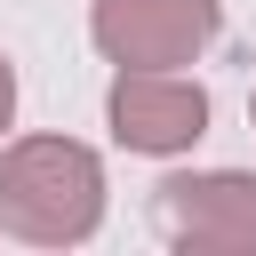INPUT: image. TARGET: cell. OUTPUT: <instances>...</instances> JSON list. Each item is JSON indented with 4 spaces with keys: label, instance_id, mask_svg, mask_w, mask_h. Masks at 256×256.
<instances>
[{
    "label": "cell",
    "instance_id": "obj_1",
    "mask_svg": "<svg viewBox=\"0 0 256 256\" xmlns=\"http://www.w3.org/2000/svg\"><path fill=\"white\" fill-rule=\"evenodd\" d=\"M104 224V160L80 136H16L0 152V232L24 248H80Z\"/></svg>",
    "mask_w": 256,
    "mask_h": 256
},
{
    "label": "cell",
    "instance_id": "obj_2",
    "mask_svg": "<svg viewBox=\"0 0 256 256\" xmlns=\"http://www.w3.org/2000/svg\"><path fill=\"white\" fill-rule=\"evenodd\" d=\"M216 24H224L216 0H96L88 8V40L120 72H184L216 40Z\"/></svg>",
    "mask_w": 256,
    "mask_h": 256
},
{
    "label": "cell",
    "instance_id": "obj_3",
    "mask_svg": "<svg viewBox=\"0 0 256 256\" xmlns=\"http://www.w3.org/2000/svg\"><path fill=\"white\" fill-rule=\"evenodd\" d=\"M152 216L176 248L248 256L256 248V176L248 168H184L152 192Z\"/></svg>",
    "mask_w": 256,
    "mask_h": 256
},
{
    "label": "cell",
    "instance_id": "obj_4",
    "mask_svg": "<svg viewBox=\"0 0 256 256\" xmlns=\"http://www.w3.org/2000/svg\"><path fill=\"white\" fill-rule=\"evenodd\" d=\"M104 120H112V144L176 160L208 136V88L184 72H120L104 96Z\"/></svg>",
    "mask_w": 256,
    "mask_h": 256
},
{
    "label": "cell",
    "instance_id": "obj_5",
    "mask_svg": "<svg viewBox=\"0 0 256 256\" xmlns=\"http://www.w3.org/2000/svg\"><path fill=\"white\" fill-rule=\"evenodd\" d=\"M8 120H16V64L0 56V128H8Z\"/></svg>",
    "mask_w": 256,
    "mask_h": 256
}]
</instances>
